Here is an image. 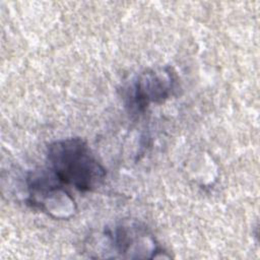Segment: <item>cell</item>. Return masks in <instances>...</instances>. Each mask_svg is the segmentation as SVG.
Returning a JSON list of instances; mask_svg holds the SVG:
<instances>
[{
  "label": "cell",
  "instance_id": "cell-1",
  "mask_svg": "<svg viewBox=\"0 0 260 260\" xmlns=\"http://www.w3.org/2000/svg\"><path fill=\"white\" fill-rule=\"evenodd\" d=\"M49 169L64 185L80 192L98 189L106 178V170L85 140L70 137L55 140L48 145Z\"/></svg>",
  "mask_w": 260,
  "mask_h": 260
},
{
  "label": "cell",
  "instance_id": "cell-2",
  "mask_svg": "<svg viewBox=\"0 0 260 260\" xmlns=\"http://www.w3.org/2000/svg\"><path fill=\"white\" fill-rule=\"evenodd\" d=\"M105 253L112 257L143 259L157 258L162 250L149 231L139 222L124 220L113 228H107L102 238Z\"/></svg>",
  "mask_w": 260,
  "mask_h": 260
},
{
  "label": "cell",
  "instance_id": "cell-3",
  "mask_svg": "<svg viewBox=\"0 0 260 260\" xmlns=\"http://www.w3.org/2000/svg\"><path fill=\"white\" fill-rule=\"evenodd\" d=\"M177 76L169 66L140 72L126 89V107L132 114L144 112L151 104H161L176 91Z\"/></svg>",
  "mask_w": 260,
  "mask_h": 260
},
{
  "label": "cell",
  "instance_id": "cell-4",
  "mask_svg": "<svg viewBox=\"0 0 260 260\" xmlns=\"http://www.w3.org/2000/svg\"><path fill=\"white\" fill-rule=\"evenodd\" d=\"M26 185L27 202L31 206L57 219H67L74 214L76 206L73 198L50 169L29 173Z\"/></svg>",
  "mask_w": 260,
  "mask_h": 260
}]
</instances>
